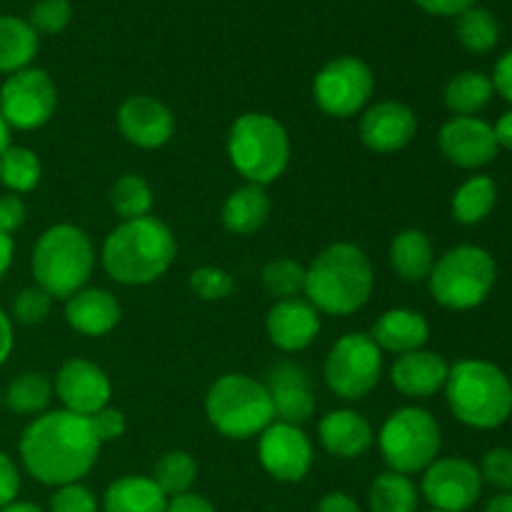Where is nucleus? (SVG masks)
I'll return each mask as SVG.
<instances>
[{
	"label": "nucleus",
	"instance_id": "obj_38",
	"mask_svg": "<svg viewBox=\"0 0 512 512\" xmlns=\"http://www.w3.org/2000/svg\"><path fill=\"white\" fill-rule=\"evenodd\" d=\"M70 18H73V5L70 0H38L30 8V28L35 33H63L68 28Z\"/></svg>",
	"mask_w": 512,
	"mask_h": 512
},
{
	"label": "nucleus",
	"instance_id": "obj_33",
	"mask_svg": "<svg viewBox=\"0 0 512 512\" xmlns=\"http://www.w3.org/2000/svg\"><path fill=\"white\" fill-rule=\"evenodd\" d=\"M195 478H198V463L185 450H170L160 455L153 468V483L163 490L165 498L190 493Z\"/></svg>",
	"mask_w": 512,
	"mask_h": 512
},
{
	"label": "nucleus",
	"instance_id": "obj_3",
	"mask_svg": "<svg viewBox=\"0 0 512 512\" xmlns=\"http://www.w3.org/2000/svg\"><path fill=\"white\" fill-rule=\"evenodd\" d=\"M375 288L373 265L353 243H333L305 270V300L318 313L353 315Z\"/></svg>",
	"mask_w": 512,
	"mask_h": 512
},
{
	"label": "nucleus",
	"instance_id": "obj_52",
	"mask_svg": "<svg viewBox=\"0 0 512 512\" xmlns=\"http://www.w3.org/2000/svg\"><path fill=\"white\" fill-rule=\"evenodd\" d=\"M13 253H15L13 238L0 233V280L5 278V273H8L10 265H13Z\"/></svg>",
	"mask_w": 512,
	"mask_h": 512
},
{
	"label": "nucleus",
	"instance_id": "obj_31",
	"mask_svg": "<svg viewBox=\"0 0 512 512\" xmlns=\"http://www.w3.org/2000/svg\"><path fill=\"white\" fill-rule=\"evenodd\" d=\"M368 503L373 512H418V488L408 475L388 470L373 480Z\"/></svg>",
	"mask_w": 512,
	"mask_h": 512
},
{
	"label": "nucleus",
	"instance_id": "obj_42",
	"mask_svg": "<svg viewBox=\"0 0 512 512\" xmlns=\"http://www.w3.org/2000/svg\"><path fill=\"white\" fill-rule=\"evenodd\" d=\"M50 512H98V500L85 485L70 483L55 490L50 498Z\"/></svg>",
	"mask_w": 512,
	"mask_h": 512
},
{
	"label": "nucleus",
	"instance_id": "obj_17",
	"mask_svg": "<svg viewBox=\"0 0 512 512\" xmlns=\"http://www.w3.org/2000/svg\"><path fill=\"white\" fill-rule=\"evenodd\" d=\"M118 128L138 148H163L175 133V118L163 100L153 95H130L118 110Z\"/></svg>",
	"mask_w": 512,
	"mask_h": 512
},
{
	"label": "nucleus",
	"instance_id": "obj_46",
	"mask_svg": "<svg viewBox=\"0 0 512 512\" xmlns=\"http://www.w3.org/2000/svg\"><path fill=\"white\" fill-rule=\"evenodd\" d=\"M490 80H493V88L498 90L508 103H512V50H508V53L495 63V73Z\"/></svg>",
	"mask_w": 512,
	"mask_h": 512
},
{
	"label": "nucleus",
	"instance_id": "obj_6",
	"mask_svg": "<svg viewBox=\"0 0 512 512\" xmlns=\"http://www.w3.org/2000/svg\"><path fill=\"white\" fill-rule=\"evenodd\" d=\"M228 158L233 168L253 185H268L288 170L290 138L278 118L268 113H245L230 125Z\"/></svg>",
	"mask_w": 512,
	"mask_h": 512
},
{
	"label": "nucleus",
	"instance_id": "obj_23",
	"mask_svg": "<svg viewBox=\"0 0 512 512\" xmlns=\"http://www.w3.org/2000/svg\"><path fill=\"white\" fill-rule=\"evenodd\" d=\"M318 438L323 448L335 458H360L373 445V425L355 410H333L318 425Z\"/></svg>",
	"mask_w": 512,
	"mask_h": 512
},
{
	"label": "nucleus",
	"instance_id": "obj_49",
	"mask_svg": "<svg viewBox=\"0 0 512 512\" xmlns=\"http://www.w3.org/2000/svg\"><path fill=\"white\" fill-rule=\"evenodd\" d=\"M315 512H363L360 505L355 503L350 495L345 493H328L323 500L318 503V510Z\"/></svg>",
	"mask_w": 512,
	"mask_h": 512
},
{
	"label": "nucleus",
	"instance_id": "obj_1",
	"mask_svg": "<svg viewBox=\"0 0 512 512\" xmlns=\"http://www.w3.org/2000/svg\"><path fill=\"white\" fill-rule=\"evenodd\" d=\"M100 453V440L90 418L70 410H50L38 415L20 438V458L25 470L38 483L63 485L80 483L93 470Z\"/></svg>",
	"mask_w": 512,
	"mask_h": 512
},
{
	"label": "nucleus",
	"instance_id": "obj_19",
	"mask_svg": "<svg viewBox=\"0 0 512 512\" xmlns=\"http://www.w3.org/2000/svg\"><path fill=\"white\" fill-rule=\"evenodd\" d=\"M265 390L273 403L278 423L303 425L315 413V395L310 388L308 373L295 363H278L265 375Z\"/></svg>",
	"mask_w": 512,
	"mask_h": 512
},
{
	"label": "nucleus",
	"instance_id": "obj_50",
	"mask_svg": "<svg viewBox=\"0 0 512 512\" xmlns=\"http://www.w3.org/2000/svg\"><path fill=\"white\" fill-rule=\"evenodd\" d=\"M10 353H13V323L0 310V365L10 358Z\"/></svg>",
	"mask_w": 512,
	"mask_h": 512
},
{
	"label": "nucleus",
	"instance_id": "obj_35",
	"mask_svg": "<svg viewBox=\"0 0 512 512\" xmlns=\"http://www.w3.org/2000/svg\"><path fill=\"white\" fill-rule=\"evenodd\" d=\"M110 205L123 220H138L153 210V188L138 173L120 175L110 188Z\"/></svg>",
	"mask_w": 512,
	"mask_h": 512
},
{
	"label": "nucleus",
	"instance_id": "obj_18",
	"mask_svg": "<svg viewBox=\"0 0 512 512\" xmlns=\"http://www.w3.org/2000/svg\"><path fill=\"white\" fill-rule=\"evenodd\" d=\"M418 133V115L398 100H383L360 118V140L373 153H398Z\"/></svg>",
	"mask_w": 512,
	"mask_h": 512
},
{
	"label": "nucleus",
	"instance_id": "obj_9",
	"mask_svg": "<svg viewBox=\"0 0 512 512\" xmlns=\"http://www.w3.org/2000/svg\"><path fill=\"white\" fill-rule=\"evenodd\" d=\"M380 453L393 473L410 475L428 470L440 453V425L428 410L400 408L380 428Z\"/></svg>",
	"mask_w": 512,
	"mask_h": 512
},
{
	"label": "nucleus",
	"instance_id": "obj_12",
	"mask_svg": "<svg viewBox=\"0 0 512 512\" xmlns=\"http://www.w3.org/2000/svg\"><path fill=\"white\" fill-rule=\"evenodd\" d=\"M58 90L53 78L40 68H23L0 88V115L15 130L43 128L55 113Z\"/></svg>",
	"mask_w": 512,
	"mask_h": 512
},
{
	"label": "nucleus",
	"instance_id": "obj_45",
	"mask_svg": "<svg viewBox=\"0 0 512 512\" xmlns=\"http://www.w3.org/2000/svg\"><path fill=\"white\" fill-rule=\"evenodd\" d=\"M25 223V205L18 195H3L0 198V233L13 235Z\"/></svg>",
	"mask_w": 512,
	"mask_h": 512
},
{
	"label": "nucleus",
	"instance_id": "obj_28",
	"mask_svg": "<svg viewBox=\"0 0 512 512\" xmlns=\"http://www.w3.org/2000/svg\"><path fill=\"white\" fill-rule=\"evenodd\" d=\"M38 53V33L28 20L0 15V73H18L28 68Z\"/></svg>",
	"mask_w": 512,
	"mask_h": 512
},
{
	"label": "nucleus",
	"instance_id": "obj_4",
	"mask_svg": "<svg viewBox=\"0 0 512 512\" xmlns=\"http://www.w3.org/2000/svg\"><path fill=\"white\" fill-rule=\"evenodd\" d=\"M445 398L460 423L478 430L500 428L512 415V383L485 360H460L445 380Z\"/></svg>",
	"mask_w": 512,
	"mask_h": 512
},
{
	"label": "nucleus",
	"instance_id": "obj_48",
	"mask_svg": "<svg viewBox=\"0 0 512 512\" xmlns=\"http://www.w3.org/2000/svg\"><path fill=\"white\" fill-rule=\"evenodd\" d=\"M165 512H215V508L210 505V500L203 498V495L183 493L168 500V508H165Z\"/></svg>",
	"mask_w": 512,
	"mask_h": 512
},
{
	"label": "nucleus",
	"instance_id": "obj_26",
	"mask_svg": "<svg viewBox=\"0 0 512 512\" xmlns=\"http://www.w3.org/2000/svg\"><path fill=\"white\" fill-rule=\"evenodd\" d=\"M168 498L153 483V478L143 475H123L108 485L103 498L105 512H165Z\"/></svg>",
	"mask_w": 512,
	"mask_h": 512
},
{
	"label": "nucleus",
	"instance_id": "obj_56",
	"mask_svg": "<svg viewBox=\"0 0 512 512\" xmlns=\"http://www.w3.org/2000/svg\"><path fill=\"white\" fill-rule=\"evenodd\" d=\"M0 405H3V395H0Z\"/></svg>",
	"mask_w": 512,
	"mask_h": 512
},
{
	"label": "nucleus",
	"instance_id": "obj_10",
	"mask_svg": "<svg viewBox=\"0 0 512 512\" xmlns=\"http://www.w3.org/2000/svg\"><path fill=\"white\" fill-rule=\"evenodd\" d=\"M383 373V350L365 333H348L325 358V383L338 398L363 400Z\"/></svg>",
	"mask_w": 512,
	"mask_h": 512
},
{
	"label": "nucleus",
	"instance_id": "obj_15",
	"mask_svg": "<svg viewBox=\"0 0 512 512\" xmlns=\"http://www.w3.org/2000/svg\"><path fill=\"white\" fill-rule=\"evenodd\" d=\"M53 388L63 403V410L83 415V418H93L110 403V395H113V385L105 370L85 358L65 360L55 375Z\"/></svg>",
	"mask_w": 512,
	"mask_h": 512
},
{
	"label": "nucleus",
	"instance_id": "obj_54",
	"mask_svg": "<svg viewBox=\"0 0 512 512\" xmlns=\"http://www.w3.org/2000/svg\"><path fill=\"white\" fill-rule=\"evenodd\" d=\"M8 148H10V128L3 120V115H0V155H3Z\"/></svg>",
	"mask_w": 512,
	"mask_h": 512
},
{
	"label": "nucleus",
	"instance_id": "obj_22",
	"mask_svg": "<svg viewBox=\"0 0 512 512\" xmlns=\"http://www.w3.org/2000/svg\"><path fill=\"white\" fill-rule=\"evenodd\" d=\"M65 320L88 338H103L120 323V303L105 288H83L65 300Z\"/></svg>",
	"mask_w": 512,
	"mask_h": 512
},
{
	"label": "nucleus",
	"instance_id": "obj_34",
	"mask_svg": "<svg viewBox=\"0 0 512 512\" xmlns=\"http://www.w3.org/2000/svg\"><path fill=\"white\" fill-rule=\"evenodd\" d=\"M40 175H43V165L30 148L10 145L0 155V183L13 193H30L40 183Z\"/></svg>",
	"mask_w": 512,
	"mask_h": 512
},
{
	"label": "nucleus",
	"instance_id": "obj_44",
	"mask_svg": "<svg viewBox=\"0 0 512 512\" xmlns=\"http://www.w3.org/2000/svg\"><path fill=\"white\" fill-rule=\"evenodd\" d=\"M18 490H20V475L18 468H15L13 460L0 450V510L5 505L15 503L18 498Z\"/></svg>",
	"mask_w": 512,
	"mask_h": 512
},
{
	"label": "nucleus",
	"instance_id": "obj_11",
	"mask_svg": "<svg viewBox=\"0 0 512 512\" xmlns=\"http://www.w3.org/2000/svg\"><path fill=\"white\" fill-rule=\"evenodd\" d=\"M375 90V75L365 60L343 55L330 60L315 75L313 95L323 113L333 118H353L368 105Z\"/></svg>",
	"mask_w": 512,
	"mask_h": 512
},
{
	"label": "nucleus",
	"instance_id": "obj_27",
	"mask_svg": "<svg viewBox=\"0 0 512 512\" xmlns=\"http://www.w3.org/2000/svg\"><path fill=\"white\" fill-rule=\"evenodd\" d=\"M390 265L405 283H420L430 278L435 265L433 243L423 230H400L390 243Z\"/></svg>",
	"mask_w": 512,
	"mask_h": 512
},
{
	"label": "nucleus",
	"instance_id": "obj_25",
	"mask_svg": "<svg viewBox=\"0 0 512 512\" xmlns=\"http://www.w3.org/2000/svg\"><path fill=\"white\" fill-rule=\"evenodd\" d=\"M270 210V195L263 185H243L235 188L233 193L225 198L223 203V225L228 233L233 235H253L268 223Z\"/></svg>",
	"mask_w": 512,
	"mask_h": 512
},
{
	"label": "nucleus",
	"instance_id": "obj_55",
	"mask_svg": "<svg viewBox=\"0 0 512 512\" xmlns=\"http://www.w3.org/2000/svg\"><path fill=\"white\" fill-rule=\"evenodd\" d=\"M0 512H43V510L33 503H10V505H5Z\"/></svg>",
	"mask_w": 512,
	"mask_h": 512
},
{
	"label": "nucleus",
	"instance_id": "obj_30",
	"mask_svg": "<svg viewBox=\"0 0 512 512\" xmlns=\"http://www.w3.org/2000/svg\"><path fill=\"white\" fill-rule=\"evenodd\" d=\"M493 93V80L488 75L465 70V73H458L445 85V105L455 115H475L490 103Z\"/></svg>",
	"mask_w": 512,
	"mask_h": 512
},
{
	"label": "nucleus",
	"instance_id": "obj_47",
	"mask_svg": "<svg viewBox=\"0 0 512 512\" xmlns=\"http://www.w3.org/2000/svg\"><path fill=\"white\" fill-rule=\"evenodd\" d=\"M425 13L430 15H455L465 13L468 8H473L475 0H415Z\"/></svg>",
	"mask_w": 512,
	"mask_h": 512
},
{
	"label": "nucleus",
	"instance_id": "obj_21",
	"mask_svg": "<svg viewBox=\"0 0 512 512\" xmlns=\"http://www.w3.org/2000/svg\"><path fill=\"white\" fill-rule=\"evenodd\" d=\"M450 365L445 363L443 355L430 353V350H413V353L398 355L390 380L395 390L408 398H430L438 390L445 388Z\"/></svg>",
	"mask_w": 512,
	"mask_h": 512
},
{
	"label": "nucleus",
	"instance_id": "obj_5",
	"mask_svg": "<svg viewBox=\"0 0 512 512\" xmlns=\"http://www.w3.org/2000/svg\"><path fill=\"white\" fill-rule=\"evenodd\" d=\"M95 250L85 230L78 225L60 223L45 230L33 248L35 285L60 300H68L78 290L85 288L88 278L93 275Z\"/></svg>",
	"mask_w": 512,
	"mask_h": 512
},
{
	"label": "nucleus",
	"instance_id": "obj_16",
	"mask_svg": "<svg viewBox=\"0 0 512 512\" xmlns=\"http://www.w3.org/2000/svg\"><path fill=\"white\" fill-rule=\"evenodd\" d=\"M438 145L450 163L468 170L493 163L500 150L493 125L475 115H458V118L448 120L440 128Z\"/></svg>",
	"mask_w": 512,
	"mask_h": 512
},
{
	"label": "nucleus",
	"instance_id": "obj_2",
	"mask_svg": "<svg viewBox=\"0 0 512 512\" xmlns=\"http://www.w3.org/2000/svg\"><path fill=\"white\" fill-rule=\"evenodd\" d=\"M178 245L163 220L145 215L123 220L103 243V268L120 285H148L173 265Z\"/></svg>",
	"mask_w": 512,
	"mask_h": 512
},
{
	"label": "nucleus",
	"instance_id": "obj_41",
	"mask_svg": "<svg viewBox=\"0 0 512 512\" xmlns=\"http://www.w3.org/2000/svg\"><path fill=\"white\" fill-rule=\"evenodd\" d=\"M480 478L493 488L510 493L512 490V450L495 448L483 458V468H480Z\"/></svg>",
	"mask_w": 512,
	"mask_h": 512
},
{
	"label": "nucleus",
	"instance_id": "obj_13",
	"mask_svg": "<svg viewBox=\"0 0 512 512\" xmlns=\"http://www.w3.org/2000/svg\"><path fill=\"white\" fill-rule=\"evenodd\" d=\"M260 463L280 483H300L313 468V443L300 425L278 423L260 433Z\"/></svg>",
	"mask_w": 512,
	"mask_h": 512
},
{
	"label": "nucleus",
	"instance_id": "obj_40",
	"mask_svg": "<svg viewBox=\"0 0 512 512\" xmlns=\"http://www.w3.org/2000/svg\"><path fill=\"white\" fill-rule=\"evenodd\" d=\"M53 308V295L45 293L40 285L23 288L13 300V318L20 325H38L43 323Z\"/></svg>",
	"mask_w": 512,
	"mask_h": 512
},
{
	"label": "nucleus",
	"instance_id": "obj_43",
	"mask_svg": "<svg viewBox=\"0 0 512 512\" xmlns=\"http://www.w3.org/2000/svg\"><path fill=\"white\" fill-rule=\"evenodd\" d=\"M90 423H93V430H95V435H98L100 445L120 440L125 435V428H128L123 410L108 408V405H105L103 410H98V413L90 418Z\"/></svg>",
	"mask_w": 512,
	"mask_h": 512
},
{
	"label": "nucleus",
	"instance_id": "obj_39",
	"mask_svg": "<svg viewBox=\"0 0 512 512\" xmlns=\"http://www.w3.org/2000/svg\"><path fill=\"white\" fill-rule=\"evenodd\" d=\"M190 290H193L200 300L213 303V300H225L228 295H233L235 280L233 275L225 273V270L205 265V268H198L190 273Z\"/></svg>",
	"mask_w": 512,
	"mask_h": 512
},
{
	"label": "nucleus",
	"instance_id": "obj_20",
	"mask_svg": "<svg viewBox=\"0 0 512 512\" xmlns=\"http://www.w3.org/2000/svg\"><path fill=\"white\" fill-rule=\"evenodd\" d=\"M265 330L275 348L283 353L305 350L320 333V313L305 298L278 300L268 310Z\"/></svg>",
	"mask_w": 512,
	"mask_h": 512
},
{
	"label": "nucleus",
	"instance_id": "obj_51",
	"mask_svg": "<svg viewBox=\"0 0 512 512\" xmlns=\"http://www.w3.org/2000/svg\"><path fill=\"white\" fill-rule=\"evenodd\" d=\"M495 140H498L500 148H508L512 150V110L510 113L500 115L498 125H495Z\"/></svg>",
	"mask_w": 512,
	"mask_h": 512
},
{
	"label": "nucleus",
	"instance_id": "obj_36",
	"mask_svg": "<svg viewBox=\"0 0 512 512\" xmlns=\"http://www.w3.org/2000/svg\"><path fill=\"white\" fill-rule=\"evenodd\" d=\"M455 33L470 53H490L500 40V25L490 10L473 5L458 15Z\"/></svg>",
	"mask_w": 512,
	"mask_h": 512
},
{
	"label": "nucleus",
	"instance_id": "obj_24",
	"mask_svg": "<svg viewBox=\"0 0 512 512\" xmlns=\"http://www.w3.org/2000/svg\"><path fill=\"white\" fill-rule=\"evenodd\" d=\"M370 338L375 340L380 350L405 355L413 353V350H423V345L430 338V325L415 310L393 308L375 320Z\"/></svg>",
	"mask_w": 512,
	"mask_h": 512
},
{
	"label": "nucleus",
	"instance_id": "obj_53",
	"mask_svg": "<svg viewBox=\"0 0 512 512\" xmlns=\"http://www.w3.org/2000/svg\"><path fill=\"white\" fill-rule=\"evenodd\" d=\"M483 512H512V493H503L493 498Z\"/></svg>",
	"mask_w": 512,
	"mask_h": 512
},
{
	"label": "nucleus",
	"instance_id": "obj_7",
	"mask_svg": "<svg viewBox=\"0 0 512 512\" xmlns=\"http://www.w3.org/2000/svg\"><path fill=\"white\" fill-rule=\"evenodd\" d=\"M205 415L220 435L248 440L275 423L273 403L263 383L243 373L220 375L205 395Z\"/></svg>",
	"mask_w": 512,
	"mask_h": 512
},
{
	"label": "nucleus",
	"instance_id": "obj_37",
	"mask_svg": "<svg viewBox=\"0 0 512 512\" xmlns=\"http://www.w3.org/2000/svg\"><path fill=\"white\" fill-rule=\"evenodd\" d=\"M260 280H263V288L268 290V295L278 300L298 298L300 293H305V268L290 258L270 260L263 268Z\"/></svg>",
	"mask_w": 512,
	"mask_h": 512
},
{
	"label": "nucleus",
	"instance_id": "obj_29",
	"mask_svg": "<svg viewBox=\"0 0 512 512\" xmlns=\"http://www.w3.org/2000/svg\"><path fill=\"white\" fill-rule=\"evenodd\" d=\"M498 200V188L488 175H475L465 180L453 195V218L463 225H475L488 218Z\"/></svg>",
	"mask_w": 512,
	"mask_h": 512
},
{
	"label": "nucleus",
	"instance_id": "obj_57",
	"mask_svg": "<svg viewBox=\"0 0 512 512\" xmlns=\"http://www.w3.org/2000/svg\"><path fill=\"white\" fill-rule=\"evenodd\" d=\"M433 512H443V510H433Z\"/></svg>",
	"mask_w": 512,
	"mask_h": 512
},
{
	"label": "nucleus",
	"instance_id": "obj_8",
	"mask_svg": "<svg viewBox=\"0 0 512 512\" xmlns=\"http://www.w3.org/2000/svg\"><path fill=\"white\" fill-rule=\"evenodd\" d=\"M498 268L488 250L458 245L435 260L430 270V293L448 310H473L485 303L495 288Z\"/></svg>",
	"mask_w": 512,
	"mask_h": 512
},
{
	"label": "nucleus",
	"instance_id": "obj_32",
	"mask_svg": "<svg viewBox=\"0 0 512 512\" xmlns=\"http://www.w3.org/2000/svg\"><path fill=\"white\" fill-rule=\"evenodd\" d=\"M53 398V383L43 373H23L5 390V405L18 415H43Z\"/></svg>",
	"mask_w": 512,
	"mask_h": 512
},
{
	"label": "nucleus",
	"instance_id": "obj_14",
	"mask_svg": "<svg viewBox=\"0 0 512 512\" xmlns=\"http://www.w3.org/2000/svg\"><path fill=\"white\" fill-rule=\"evenodd\" d=\"M483 490L480 470L465 458L435 460L423 478V495L435 510L465 512L473 508Z\"/></svg>",
	"mask_w": 512,
	"mask_h": 512
}]
</instances>
